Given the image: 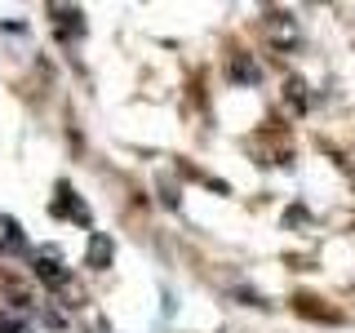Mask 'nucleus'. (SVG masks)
Wrapping results in <instances>:
<instances>
[{"mask_svg": "<svg viewBox=\"0 0 355 333\" xmlns=\"http://www.w3.org/2000/svg\"><path fill=\"white\" fill-rule=\"evenodd\" d=\"M103 258H111V244H107L103 236H94V249H89V262H103Z\"/></svg>", "mask_w": 355, "mask_h": 333, "instance_id": "2", "label": "nucleus"}, {"mask_svg": "<svg viewBox=\"0 0 355 333\" xmlns=\"http://www.w3.org/2000/svg\"><path fill=\"white\" fill-rule=\"evenodd\" d=\"M0 244H5V249H22V236H18L14 218H0Z\"/></svg>", "mask_w": 355, "mask_h": 333, "instance_id": "1", "label": "nucleus"}]
</instances>
